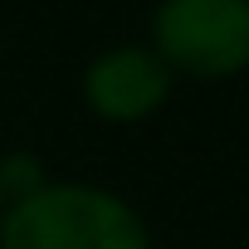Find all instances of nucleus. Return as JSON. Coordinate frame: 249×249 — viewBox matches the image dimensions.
<instances>
[{
  "instance_id": "f03ea898",
  "label": "nucleus",
  "mask_w": 249,
  "mask_h": 249,
  "mask_svg": "<svg viewBox=\"0 0 249 249\" xmlns=\"http://www.w3.org/2000/svg\"><path fill=\"white\" fill-rule=\"evenodd\" d=\"M152 54L186 78L220 83L249 69V0H161Z\"/></svg>"
},
{
  "instance_id": "f257e3e1",
  "label": "nucleus",
  "mask_w": 249,
  "mask_h": 249,
  "mask_svg": "<svg viewBox=\"0 0 249 249\" xmlns=\"http://www.w3.org/2000/svg\"><path fill=\"white\" fill-rule=\"evenodd\" d=\"M0 249H152L132 200L93 181H44L0 215Z\"/></svg>"
},
{
  "instance_id": "7ed1b4c3",
  "label": "nucleus",
  "mask_w": 249,
  "mask_h": 249,
  "mask_svg": "<svg viewBox=\"0 0 249 249\" xmlns=\"http://www.w3.org/2000/svg\"><path fill=\"white\" fill-rule=\"evenodd\" d=\"M171 83L176 73L152 54V44H117L88 64L83 103L93 107V117L132 127V122H147L152 112H161V103L171 98Z\"/></svg>"
},
{
  "instance_id": "20e7f679",
  "label": "nucleus",
  "mask_w": 249,
  "mask_h": 249,
  "mask_svg": "<svg viewBox=\"0 0 249 249\" xmlns=\"http://www.w3.org/2000/svg\"><path fill=\"white\" fill-rule=\"evenodd\" d=\"M0 215H5V191H0Z\"/></svg>"
}]
</instances>
